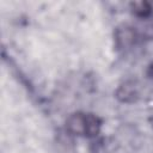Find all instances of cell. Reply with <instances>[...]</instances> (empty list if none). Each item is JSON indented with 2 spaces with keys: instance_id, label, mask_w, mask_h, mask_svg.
Masks as SVG:
<instances>
[{
  "instance_id": "obj_1",
  "label": "cell",
  "mask_w": 153,
  "mask_h": 153,
  "mask_svg": "<svg viewBox=\"0 0 153 153\" xmlns=\"http://www.w3.org/2000/svg\"><path fill=\"white\" fill-rule=\"evenodd\" d=\"M66 128L71 134L87 135L88 134V115H85L81 112L72 114L66 121Z\"/></svg>"
},
{
  "instance_id": "obj_2",
  "label": "cell",
  "mask_w": 153,
  "mask_h": 153,
  "mask_svg": "<svg viewBox=\"0 0 153 153\" xmlns=\"http://www.w3.org/2000/svg\"><path fill=\"white\" fill-rule=\"evenodd\" d=\"M115 39L120 49L130 48L135 42V31L129 26H121L116 30Z\"/></svg>"
},
{
  "instance_id": "obj_3",
  "label": "cell",
  "mask_w": 153,
  "mask_h": 153,
  "mask_svg": "<svg viewBox=\"0 0 153 153\" xmlns=\"http://www.w3.org/2000/svg\"><path fill=\"white\" fill-rule=\"evenodd\" d=\"M117 97L123 102H133L137 97L136 87L133 82H126L117 91Z\"/></svg>"
},
{
  "instance_id": "obj_4",
  "label": "cell",
  "mask_w": 153,
  "mask_h": 153,
  "mask_svg": "<svg viewBox=\"0 0 153 153\" xmlns=\"http://www.w3.org/2000/svg\"><path fill=\"white\" fill-rule=\"evenodd\" d=\"M131 6H133V12H134L137 17L143 18V19L148 18V16H149L151 12H152V7H151V5H149L148 2H146V1L134 2Z\"/></svg>"
},
{
  "instance_id": "obj_5",
  "label": "cell",
  "mask_w": 153,
  "mask_h": 153,
  "mask_svg": "<svg viewBox=\"0 0 153 153\" xmlns=\"http://www.w3.org/2000/svg\"><path fill=\"white\" fill-rule=\"evenodd\" d=\"M142 35L147 38H153V19H148L146 18L142 27H141Z\"/></svg>"
}]
</instances>
